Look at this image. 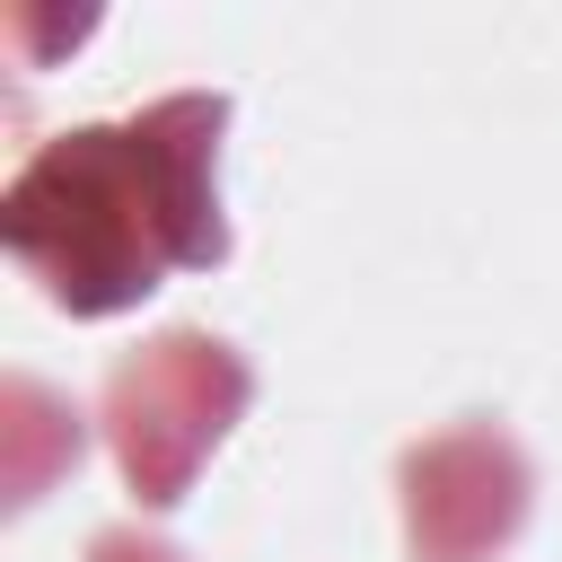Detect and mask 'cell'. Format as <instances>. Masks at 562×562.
I'll return each mask as SVG.
<instances>
[{"label":"cell","instance_id":"6da1fadb","mask_svg":"<svg viewBox=\"0 0 562 562\" xmlns=\"http://www.w3.org/2000/svg\"><path fill=\"white\" fill-rule=\"evenodd\" d=\"M220 123L228 97H158L132 123H88L44 140L9 202L0 237L70 316H114L158 290V272H211L220 228Z\"/></svg>","mask_w":562,"mask_h":562},{"label":"cell","instance_id":"7a4b0ae2","mask_svg":"<svg viewBox=\"0 0 562 562\" xmlns=\"http://www.w3.org/2000/svg\"><path fill=\"white\" fill-rule=\"evenodd\" d=\"M237 413H246V360L211 334H158L132 360H114L105 430H114L132 501H149V509L184 501V483L202 474V457L228 439Z\"/></svg>","mask_w":562,"mask_h":562},{"label":"cell","instance_id":"3957f363","mask_svg":"<svg viewBox=\"0 0 562 562\" xmlns=\"http://www.w3.org/2000/svg\"><path fill=\"white\" fill-rule=\"evenodd\" d=\"M527 518V457L501 430H448L404 457L413 562H492Z\"/></svg>","mask_w":562,"mask_h":562},{"label":"cell","instance_id":"277c9868","mask_svg":"<svg viewBox=\"0 0 562 562\" xmlns=\"http://www.w3.org/2000/svg\"><path fill=\"white\" fill-rule=\"evenodd\" d=\"M88 562H176L158 536H132V527H114V536H97L88 544Z\"/></svg>","mask_w":562,"mask_h":562}]
</instances>
